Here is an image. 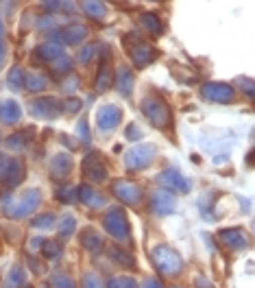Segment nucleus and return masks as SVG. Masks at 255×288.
<instances>
[{
    "instance_id": "31",
    "label": "nucleus",
    "mask_w": 255,
    "mask_h": 288,
    "mask_svg": "<svg viewBox=\"0 0 255 288\" xmlns=\"http://www.w3.org/2000/svg\"><path fill=\"white\" fill-rule=\"evenodd\" d=\"M46 255L48 258H59L61 255V247L55 245V242H46Z\"/></svg>"
},
{
    "instance_id": "7",
    "label": "nucleus",
    "mask_w": 255,
    "mask_h": 288,
    "mask_svg": "<svg viewBox=\"0 0 255 288\" xmlns=\"http://www.w3.org/2000/svg\"><path fill=\"white\" fill-rule=\"evenodd\" d=\"M157 179H159V183H163L166 188L175 190V192H188V190H190V181L175 168H166L163 173H159Z\"/></svg>"
},
{
    "instance_id": "30",
    "label": "nucleus",
    "mask_w": 255,
    "mask_h": 288,
    "mask_svg": "<svg viewBox=\"0 0 255 288\" xmlns=\"http://www.w3.org/2000/svg\"><path fill=\"white\" fill-rule=\"evenodd\" d=\"M109 79H111V75H109V70L105 68V72H103L101 77H98V81H96V90H98V92H103V90L109 85Z\"/></svg>"
},
{
    "instance_id": "28",
    "label": "nucleus",
    "mask_w": 255,
    "mask_h": 288,
    "mask_svg": "<svg viewBox=\"0 0 255 288\" xmlns=\"http://www.w3.org/2000/svg\"><path fill=\"white\" fill-rule=\"evenodd\" d=\"M52 286L55 288H74V284H72V279L68 275H57V277L52 279Z\"/></svg>"
},
{
    "instance_id": "1",
    "label": "nucleus",
    "mask_w": 255,
    "mask_h": 288,
    "mask_svg": "<svg viewBox=\"0 0 255 288\" xmlns=\"http://www.w3.org/2000/svg\"><path fill=\"white\" fill-rule=\"evenodd\" d=\"M142 109L144 114L148 116V120L155 124V127H168L170 122V109L168 105L161 101V98L157 96H148L142 101Z\"/></svg>"
},
{
    "instance_id": "33",
    "label": "nucleus",
    "mask_w": 255,
    "mask_h": 288,
    "mask_svg": "<svg viewBox=\"0 0 255 288\" xmlns=\"http://www.w3.org/2000/svg\"><path fill=\"white\" fill-rule=\"evenodd\" d=\"M72 227H74V219H65L63 223H61V236H70L72 234Z\"/></svg>"
},
{
    "instance_id": "12",
    "label": "nucleus",
    "mask_w": 255,
    "mask_h": 288,
    "mask_svg": "<svg viewBox=\"0 0 255 288\" xmlns=\"http://www.w3.org/2000/svg\"><path fill=\"white\" fill-rule=\"evenodd\" d=\"M83 170H85V175L90 177L92 181H103L105 179V168H103V164L96 160V153L94 155H90L88 160H85V164H83Z\"/></svg>"
},
{
    "instance_id": "15",
    "label": "nucleus",
    "mask_w": 255,
    "mask_h": 288,
    "mask_svg": "<svg viewBox=\"0 0 255 288\" xmlns=\"http://www.w3.org/2000/svg\"><path fill=\"white\" fill-rule=\"evenodd\" d=\"M0 118H3L5 122H16L20 118V107L13 101H7L3 107H0Z\"/></svg>"
},
{
    "instance_id": "32",
    "label": "nucleus",
    "mask_w": 255,
    "mask_h": 288,
    "mask_svg": "<svg viewBox=\"0 0 255 288\" xmlns=\"http://www.w3.org/2000/svg\"><path fill=\"white\" fill-rule=\"evenodd\" d=\"M111 255L118 260V262H127V264H133V260H131V255L127 253H122V251H118V249H111Z\"/></svg>"
},
{
    "instance_id": "38",
    "label": "nucleus",
    "mask_w": 255,
    "mask_h": 288,
    "mask_svg": "<svg viewBox=\"0 0 255 288\" xmlns=\"http://www.w3.org/2000/svg\"><path fill=\"white\" fill-rule=\"evenodd\" d=\"M42 288H48V286H42Z\"/></svg>"
},
{
    "instance_id": "23",
    "label": "nucleus",
    "mask_w": 255,
    "mask_h": 288,
    "mask_svg": "<svg viewBox=\"0 0 255 288\" xmlns=\"http://www.w3.org/2000/svg\"><path fill=\"white\" fill-rule=\"evenodd\" d=\"M81 37H85V29H83V26H72V29L65 31V39H68L70 44H76Z\"/></svg>"
},
{
    "instance_id": "5",
    "label": "nucleus",
    "mask_w": 255,
    "mask_h": 288,
    "mask_svg": "<svg viewBox=\"0 0 255 288\" xmlns=\"http://www.w3.org/2000/svg\"><path fill=\"white\" fill-rule=\"evenodd\" d=\"M201 94L205 96L207 101H214V103H231L235 98L233 88L227 83H205Z\"/></svg>"
},
{
    "instance_id": "26",
    "label": "nucleus",
    "mask_w": 255,
    "mask_h": 288,
    "mask_svg": "<svg viewBox=\"0 0 255 288\" xmlns=\"http://www.w3.org/2000/svg\"><path fill=\"white\" fill-rule=\"evenodd\" d=\"M22 281H24V277H22V268H11L9 286H11V288H20V286H22Z\"/></svg>"
},
{
    "instance_id": "2",
    "label": "nucleus",
    "mask_w": 255,
    "mask_h": 288,
    "mask_svg": "<svg viewBox=\"0 0 255 288\" xmlns=\"http://www.w3.org/2000/svg\"><path fill=\"white\" fill-rule=\"evenodd\" d=\"M153 262H155V266L159 268L161 273H166V275L179 273L181 264H183L181 258H179V253L173 251L170 247H157L153 251Z\"/></svg>"
},
{
    "instance_id": "14",
    "label": "nucleus",
    "mask_w": 255,
    "mask_h": 288,
    "mask_svg": "<svg viewBox=\"0 0 255 288\" xmlns=\"http://www.w3.org/2000/svg\"><path fill=\"white\" fill-rule=\"evenodd\" d=\"M50 170H52V175H55L57 179H61V177L68 175V170H70V157H63V155L55 157L52 164H50Z\"/></svg>"
},
{
    "instance_id": "16",
    "label": "nucleus",
    "mask_w": 255,
    "mask_h": 288,
    "mask_svg": "<svg viewBox=\"0 0 255 288\" xmlns=\"http://www.w3.org/2000/svg\"><path fill=\"white\" fill-rule=\"evenodd\" d=\"M133 90V75L129 70H122L118 77V92H122V96H129Z\"/></svg>"
},
{
    "instance_id": "3",
    "label": "nucleus",
    "mask_w": 255,
    "mask_h": 288,
    "mask_svg": "<svg viewBox=\"0 0 255 288\" xmlns=\"http://www.w3.org/2000/svg\"><path fill=\"white\" fill-rule=\"evenodd\" d=\"M103 225L114 238H120V240L129 238V225H127V219H124L122 209H109L103 219Z\"/></svg>"
},
{
    "instance_id": "35",
    "label": "nucleus",
    "mask_w": 255,
    "mask_h": 288,
    "mask_svg": "<svg viewBox=\"0 0 255 288\" xmlns=\"http://www.w3.org/2000/svg\"><path fill=\"white\" fill-rule=\"evenodd\" d=\"M144 288H163L157 279H146V284H144Z\"/></svg>"
},
{
    "instance_id": "19",
    "label": "nucleus",
    "mask_w": 255,
    "mask_h": 288,
    "mask_svg": "<svg viewBox=\"0 0 255 288\" xmlns=\"http://www.w3.org/2000/svg\"><path fill=\"white\" fill-rule=\"evenodd\" d=\"M26 85L31 88V92H42L46 88V77L37 75V72H33V75L26 77Z\"/></svg>"
},
{
    "instance_id": "24",
    "label": "nucleus",
    "mask_w": 255,
    "mask_h": 288,
    "mask_svg": "<svg viewBox=\"0 0 255 288\" xmlns=\"http://www.w3.org/2000/svg\"><path fill=\"white\" fill-rule=\"evenodd\" d=\"M109 288H137V281L131 277H116L109 281Z\"/></svg>"
},
{
    "instance_id": "21",
    "label": "nucleus",
    "mask_w": 255,
    "mask_h": 288,
    "mask_svg": "<svg viewBox=\"0 0 255 288\" xmlns=\"http://www.w3.org/2000/svg\"><path fill=\"white\" fill-rule=\"evenodd\" d=\"M238 85L242 88V92H244V96H248V98H253V101H255V81L240 77V79H238Z\"/></svg>"
},
{
    "instance_id": "17",
    "label": "nucleus",
    "mask_w": 255,
    "mask_h": 288,
    "mask_svg": "<svg viewBox=\"0 0 255 288\" xmlns=\"http://www.w3.org/2000/svg\"><path fill=\"white\" fill-rule=\"evenodd\" d=\"M133 59H135V63L142 68V65H146V63H150V61L155 59V50L150 48V46H142L140 50H135Z\"/></svg>"
},
{
    "instance_id": "29",
    "label": "nucleus",
    "mask_w": 255,
    "mask_h": 288,
    "mask_svg": "<svg viewBox=\"0 0 255 288\" xmlns=\"http://www.w3.org/2000/svg\"><path fill=\"white\" fill-rule=\"evenodd\" d=\"M52 223H55V216L44 214V216H39V219L33 221V225H35V227H48V225H52Z\"/></svg>"
},
{
    "instance_id": "10",
    "label": "nucleus",
    "mask_w": 255,
    "mask_h": 288,
    "mask_svg": "<svg viewBox=\"0 0 255 288\" xmlns=\"http://www.w3.org/2000/svg\"><path fill=\"white\" fill-rule=\"evenodd\" d=\"M116 194L120 196L124 203H129V205H135V203H140V188L133 186V183H127V181H118L116 186Z\"/></svg>"
},
{
    "instance_id": "11",
    "label": "nucleus",
    "mask_w": 255,
    "mask_h": 288,
    "mask_svg": "<svg viewBox=\"0 0 255 288\" xmlns=\"http://www.w3.org/2000/svg\"><path fill=\"white\" fill-rule=\"evenodd\" d=\"M220 240L225 242L227 247H231V249H244L248 245V238L240 232V229H222Z\"/></svg>"
},
{
    "instance_id": "27",
    "label": "nucleus",
    "mask_w": 255,
    "mask_h": 288,
    "mask_svg": "<svg viewBox=\"0 0 255 288\" xmlns=\"http://www.w3.org/2000/svg\"><path fill=\"white\" fill-rule=\"evenodd\" d=\"M144 24L148 26L150 33H161V22L155 16H144Z\"/></svg>"
},
{
    "instance_id": "9",
    "label": "nucleus",
    "mask_w": 255,
    "mask_h": 288,
    "mask_svg": "<svg viewBox=\"0 0 255 288\" xmlns=\"http://www.w3.org/2000/svg\"><path fill=\"white\" fill-rule=\"evenodd\" d=\"M37 205H39V192H37V190H31V192H26L24 199L18 203V207L16 205L7 207V214H9V216H26L29 212H33Z\"/></svg>"
},
{
    "instance_id": "34",
    "label": "nucleus",
    "mask_w": 255,
    "mask_h": 288,
    "mask_svg": "<svg viewBox=\"0 0 255 288\" xmlns=\"http://www.w3.org/2000/svg\"><path fill=\"white\" fill-rule=\"evenodd\" d=\"M196 288H214L212 284H209V281L207 279H203V277H199V279H196Z\"/></svg>"
},
{
    "instance_id": "20",
    "label": "nucleus",
    "mask_w": 255,
    "mask_h": 288,
    "mask_svg": "<svg viewBox=\"0 0 255 288\" xmlns=\"http://www.w3.org/2000/svg\"><path fill=\"white\" fill-rule=\"evenodd\" d=\"M83 245L90 249V251H94V249H98V247H103V238L98 234H94V232H88L83 236Z\"/></svg>"
},
{
    "instance_id": "8",
    "label": "nucleus",
    "mask_w": 255,
    "mask_h": 288,
    "mask_svg": "<svg viewBox=\"0 0 255 288\" xmlns=\"http://www.w3.org/2000/svg\"><path fill=\"white\" fill-rule=\"evenodd\" d=\"M177 201H175V194L170 192V190H157L150 196V207H153V212L157 214H170L175 209Z\"/></svg>"
},
{
    "instance_id": "13",
    "label": "nucleus",
    "mask_w": 255,
    "mask_h": 288,
    "mask_svg": "<svg viewBox=\"0 0 255 288\" xmlns=\"http://www.w3.org/2000/svg\"><path fill=\"white\" fill-rule=\"evenodd\" d=\"M78 192H81V196H78V199L85 201L88 205H92V207H101V205H105V196L98 194V192H94L92 188L83 186V188H78Z\"/></svg>"
},
{
    "instance_id": "25",
    "label": "nucleus",
    "mask_w": 255,
    "mask_h": 288,
    "mask_svg": "<svg viewBox=\"0 0 255 288\" xmlns=\"http://www.w3.org/2000/svg\"><path fill=\"white\" fill-rule=\"evenodd\" d=\"M83 288H105V286H103V279L96 273H88L83 277Z\"/></svg>"
},
{
    "instance_id": "22",
    "label": "nucleus",
    "mask_w": 255,
    "mask_h": 288,
    "mask_svg": "<svg viewBox=\"0 0 255 288\" xmlns=\"http://www.w3.org/2000/svg\"><path fill=\"white\" fill-rule=\"evenodd\" d=\"M24 81H26V79H24V75H22V70H20V68L11 70V75H9V85H11L13 90H20V88L24 85Z\"/></svg>"
},
{
    "instance_id": "18",
    "label": "nucleus",
    "mask_w": 255,
    "mask_h": 288,
    "mask_svg": "<svg viewBox=\"0 0 255 288\" xmlns=\"http://www.w3.org/2000/svg\"><path fill=\"white\" fill-rule=\"evenodd\" d=\"M83 11L92 18H103L105 16V7L103 3H96V0H85L83 3Z\"/></svg>"
},
{
    "instance_id": "6",
    "label": "nucleus",
    "mask_w": 255,
    "mask_h": 288,
    "mask_svg": "<svg viewBox=\"0 0 255 288\" xmlns=\"http://www.w3.org/2000/svg\"><path fill=\"white\" fill-rule=\"evenodd\" d=\"M120 118H122V114L116 105H105V107L98 109V116H96L98 129H101L103 133H109V131L116 129V124L120 122Z\"/></svg>"
},
{
    "instance_id": "37",
    "label": "nucleus",
    "mask_w": 255,
    "mask_h": 288,
    "mask_svg": "<svg viewBox=\"0 0 255 288\" xmlns=\"http://www.w3.org/2000/svg\"><path fill=\"white\" fill-rule=\"evenodd\" d=\"M3 31L5 29H3V22H0V42H3Z\"/></svg>"
},
{
    "instance_id": "4",
    "label": "nucleus",
    "mask_w": 255,
    "mask_h": 288,
    "mask_svg": "<svg viewBox=\"0 0 255 288\" xmlns=\"http://www.w3.org/2000/svg\"><path fill=\"white\" fill-rule=\"evenodd\" d=\"M153 155H155V147H153V144H137V147H133L127 153V160H124V164H127V168H131V170L144 168V166H148V164H150Z\"/></svg>"
},
{
    "instance_id": "36",
    "label": "nucleus",
    "mask_w": 255,
    "mask_h": 288,
    "mask_svg": "<svg viewBox=\"0 0 255 288\" xmlns=\"http://www.w3.org/2000/svg\"><path fill=\"white\" fill-rule=\"evenodd\" d=\"M127 135H129V137H140L142 133H140V129H135V127H131V129L127 131Z\"/></svg>"
}]
</instances>
